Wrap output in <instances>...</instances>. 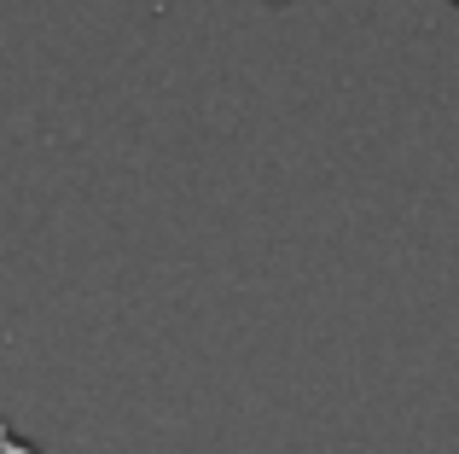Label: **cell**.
Returning a JSON list of instances; mask_svg holds the SVG:
<instances>
[{"mask_svg": "<svg viewBox=\"0 0 459 454\" xmlns=\"http://www.w3.org/2000/svg\"><path fill=\"white\" fill-rule=\"evenodd\" d=\"M0 454H35V449L23 443V437H12V425L0 420Z\"/></svg>", "mask_w": 459, "mask_h": 454, "instance_id": "cell-1", "label": "cell"}]
</instances>
